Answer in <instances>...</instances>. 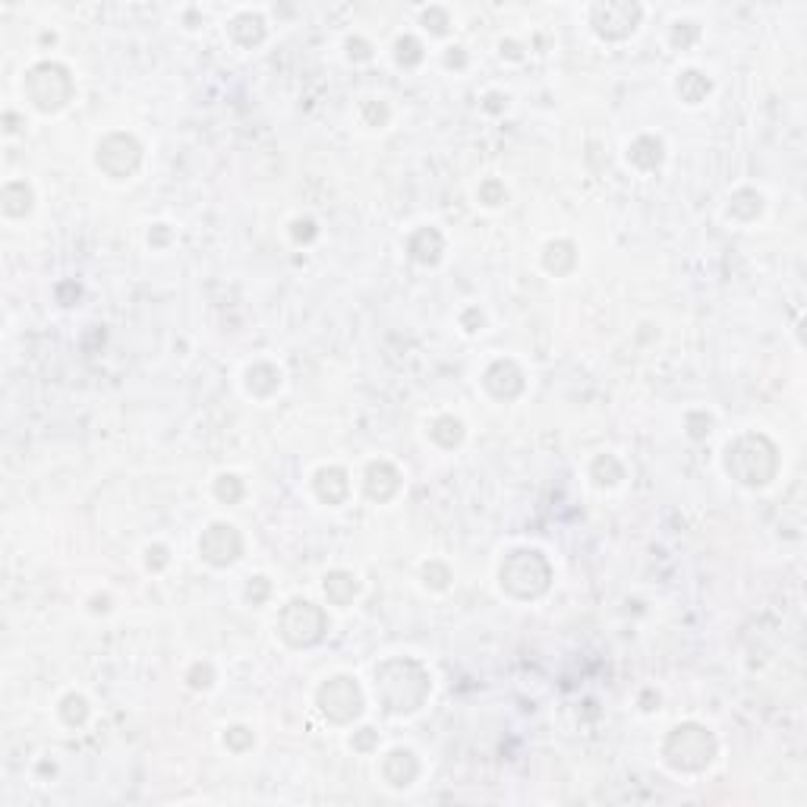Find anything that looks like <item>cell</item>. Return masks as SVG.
Listing matches in <instances>:
<instances>
[{"instance_id": "ffe728a7", "label": "cell", "mask_w": 807, "mask_h": 807, "mask_svg": "<svg viewBox=\"0 0 807 807\" xmlns=\"http://www.w3.org/2000/svg\"><path fill=\"white\" fill-rule=\"evenodd\" d=\"M505 186L502 183H495V180H486L483 186H480V199L486 202V205H502L505 202Z\"/></svg>"}, {"instance_id": "e0dca14e", "label": "cell", "mask_w": 807, "mask_h": 807, "mask_svg": "<svg viewBox=\"0 0 807 807\" xmlns=\"http://www.w3.org/2000/svg\"><path fill=\"white\" fill-rule=\"evenodd\" d=\"M60 716H64L67 726H82L89 716V703L86 697H79V694H67L64 700H60Z\"/></svg>"}, {"instance_id": "ac0fdd59", "label": "cell", "mask_w": 807, "mask_h": 807, "mask_svg": "<svg viewBox=\"0 0 807 807\" xmlns=\"http://www.w3.org/2000/svg\"><path fill=\"white\" fill-rule=\"evenodd\" d=\"M398 64H404V67H410V64H420L423 60V51H420V45H417V38H398Z\"/></svg>"}, {"instance_id": "5b68a950", "label": "cell", "mask_w": 807, "mask_h": 807, "mask_svg": "<svg viewBox=\"0 0 807 807\" xmlns=\"http://www.w3.org/2000/svg\"><path fill=\"white\" fill-rule=\"evenodd\" d=\"M278 628H281V637L291 647H313L322 640V634L328 628V618L319 606L309 603V599H291L281 612Z\"/></svg>"}, {"instance_id": "9a60e30c", "label": "cell", "mask_w": 807, "mask_h": 807, "mask_svg": "<svg viewBox=\"0 0 807 807\" xmlns=\"http://www.w3.org/2000/svg\"><path fill=\"white\" fill-rule=\"evenodd\" d=\"M710 79L703 76V73H697V70H685L681 73V79H678V95L688 101V105H700L703 98L710 95Z\"/></svg>"}, {"instance_id": "9c48e42d", "label": "cell", "mask_w": 807, "mask_h": 807, "mask_svg": "<svg viewBox=\"0 0 807 807\" xmlns=\"http://www.w3.org/2000/svg\"><path fill=\"white\" fill-rule=\"evenodd\" d=\"M199 552L209 565L215 568H224V565H234L240 552H243V540L234 524H212L199 536Z\"/></svg>"}, {"instance_id": "2e32d148", "label": "cell", "mask_w": 807, "mask_h": 807, "mask_svg": "<svg viewBox=\"0 0 807 807\" xmlns=\"http://www.w3.org/2000/svg\"><path fill=\"white\" fill-rule=\"evenodd\" d=\"M429 436L436 439L442 448H454L464 439V426H461V420H454V417H439L436 423H432Z\"/></svg>"}, {"instance_id": "ba28073f", "label": "cell", "mask_w": 807, "mask_h": 807, "mask_svg": "<svg viewBox=\"0 0 807 807\" xmlns=\"http://www.w3.org/2000/svg\"><path fill=\"white\" fill-rule=\"evenodd\" d=\"M139 158V142L127 133H111L98 142V168L108 171L111 177H130L139 168Z\"/></svg>"}, {"instance_id": "4fadbf2b", "label": "cell", "mask_w": 807, "mask_h": 807, "mask_svg": "<svg viewBox=\"0 0 807 807\" xmlns=\"http://www.w3.org/2000/svg\"><path fill=\"white\" fill-rule=\"evenodd\" d=\"M410 256L423 262V265H436L442 259V250H445V243L439 237V231H432V227H423V231H417L410 237Z\"/></svg>"}, {"instance_id": "3957f363", "label": "cell", "mask_w": 807, "mask_h": 807, "mask_svg": "<svg viewBox=\"0 0 807 807\" xmlns=\"http://www.w3.org/2000/svg\"><path fill=\"white\" fill-rule=\"evenodd\" d=\"M729 473L744 483V486H763L776 477V448L770 439L763 436H741L735 445H729V458H726Z\"/></svg>"}, {"instance_id": "6da1fadb", "label": "cell", "mask_w": 807, "mask_h": 807, "mask_svg": "<svg viewBox=\"0 0 807 807\" xmlns=\"http://www.w3.org/2000/svg\"><path fill=\"white\" fill-rule=\"evenodd\" d=\"M376 694L388 713H413L429 694V675L413 659H388L376 669Z\"/></svg>"}, {"instance_id": "7a4b0ae2", "label": "cell", "mask_w": 807, "mask_h": 807, "mask_svg": "<svg viewBox=\"0 0 807 807\" xmlns=\"http://www.w3.org/2000/svg\"><path fill=\"white\" fill-rule=\"evenodd\" d=\"M662 757L672 770L681 773H700L707 770L713 757H716V738L697 726V722H685V726H675L662 744Z\"/></svg>"}, {"instance_id": "30bf717a", "label": "cell", "mask_w": 807, "mask_h": 807, "mask_svg": "<svg viewBox=\"0 0 807 807\" xmlns=\"http://www.w3.org/2000/svg\"><path fill=\"white\" fill-rule=\"evenodd\" d=\"M637 4H599L593 7V29L603 38H628L637 29Z\"/></svg>"}, {"instance_id": "7c38bea8", "label": "cell", "mask_w": 807, "mask_h": 807, "mask_svg": "<svg viewBox=\"0 0 807 807\" xmlns=\"http://www.w3.org/2000/svg\"><path fill=\"white\" fill-rule=\"evenodd\" d=\"M385 480H401V473L391 467L388 461H376V464H369L366 470V495L369 499H376V502H388L391 495H395L398 489L395 486H385Z\"/></svg>"}, {"instance_id": "d6986e66", "label": "cell", "mask_w": 807, "mask_h": 807, "mask_svg": "<svg viewBox=\"0 0 807 807\" xmlns=\"http://www.w3.org/2000/svg\"><path fill=\"white\" fill-rule=\"evenodd\" d=\"M215 489H218L221 499H227V505H234V502L240 499V495H243V486H240L237 477H221Z\"/></svg>"}, {"instance_id": "8fae6325", "label": "cell", "mask_w": 807, "mask_h": 807, "mask_svg": "<svg viewBox=\"0 0 807 807\" xmlns=\"http://www.w3.org/2000/svg\"><path fill=\"white\" fill-rule=\"evenodd\" d=\"M382 773L385 779L395 785V789H407V785L417 779L420 767H417V757H413V751H391L382 763Z\"/></svg>"}, {"instance_id": "8992f818", "label": "cell", "mask_w": 807, "mask_h": 807, "mask_svg": "<svg viewBox=\"0 0 807 807\" xmlns=\"http://www.w3.org/2000/svg\"><path fill=\"white\" fill-rule=\"evenodd\" d=\"M26 92H29L35 108L57 111V108H64L73 95V79L60 64H38L26 76Z\"/></svg>"}, {"instance_id": "52a82bcc", "label": "cell", "mask_w": 807, "mask_h": 807, "mask_svg": "<svg viewBox=\"0 0 807 807\" xmlns=\"http://www.w3.org/2000/svg\"><path fill=\"white\" fill-rule=\"evenodd\" d=\"M319 707L331 722H350L363 713V694L360 685L347 675L328 678L319 688Z\"/></svg>"}, {"instance_id": "277c9868", "label": "cell", "mask_w": 807, "mask_h": 807, "mask_svg": "<svg viewBox=\"0 0 807 807\" xmlns=\"http://www.w3.org/2000/svg\"><path fill=\"white\" fill-rule=\"evenodd\" d=\"M549 562L540 549H514L502 562V587L517 599H533L549 587Z\"/></svg>"}, {"instance_id": "5bb4252c", "label": "cell", "mask_w": 807, "mask_h": 807, "mask_svg": "<svg viewBox=\"0 0 807 807\" xmlns=\"http://www.w3.org/2000/svg\"><path fill=\"white\" fill-rule=\"evenodd\" d=\"M325 596L331 599L335 606H347L350 599L357 596V577L347 574V571H331L325 577Z\"/></svg>"}]
</instances>
